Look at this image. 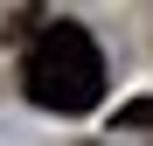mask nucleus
I'll list each match as a JSON object with an SVG mask.
<instances>
[{"label": "nucleus", "mask_w": 153, "mask_h": 146, "mask_svg": "<svg viewBox=\"0 0 153 146\" xmlns=\"http://www.w3.org/2000/svg\"><path fill=\"white\" fill-rule=\"evenodd\" d=\"M21 90H28L42 111L84 118V111H97V97H105V49L91 42V28H76V21H49L28 42Z\"/></svg>", "instance_id": "obj_1"}, {"label": "nucleus", "mask_w": 153, "mask_h": 146, "mask_svg": "<svg viewBox=\"0 0 153 146\" xmlns=\"http://www.w3.org/2000/svg\"><path fill=\"white\" fill-rule=\"evenodd\" d=\"M111 132H153V97H132V104L111 111Z\"/></svg>", "instance_id": "obj_2"}]
</instances>
